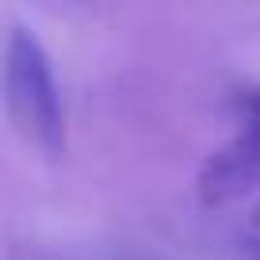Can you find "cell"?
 I'll return each mask as SVG.
<instances>
[{
	"label": "cell",
	"mask_w": 260,
	"mask_h": 260,
	"mask_svg": "<svg viewBox=\"0 0 260 260\" xmlns=\"http://www.w3.org/2000/svg\"><path fill=\"white\" fill-rule=\"evenodd\" d=\"M260 187V119L249 115L230 142H222L199 169L195 191L203 207H230Z\"/></svg>",
	"instance_id": "2"
},
{
	"label": "cell",
	"mask_w": 260,
	"mask_h": 260,
	"mask_svg": "<svg viewBox=\"0 0 260 260\" xmlns=\"http://www.w3.org/2000/svg\"><path fill=\"white\" fill-rule=\"evenodd\" d=\"M237 104H241L249 115H256V119H260V88H249V92H241V100H237Z\"/></svg>",
	"instance_id": "3"
},
{
	"label": "cell",
	"mask_w": 260,
	"mask_h": 260,
	"mask_svg": "<svg viewBox=\"0 0 260 260\" xmlns=\"http://www.w3.org/2000/svg\"><path fill=\"white\" fill-rule=\"evenodd\" d=\"M4 104L19 134L39 153L57 157L65 149V115L50 54L39 42V35L19 23L8 31V42H4Z\"/></svg>",
	"instance_id": "1"
},
{
	"label": "cell",
	"mask_w": 260,
	"mask_h": 260,
	"mask_svg": "<svg viewBox=\"0 0 260 260\" xmlns=\"http://www.w3.org/2000/svg\"><path fill=\"white\" fill-rule=\"evenodd\" d=\"M252 256H256V260H260V241H252Z\"/></svg>",
	"instance_id": "4"
},
{
	"label": "cell",
	"mask_w": 260,
	"mask_h": 260,
	"mask_svg": "<svg viewBox=\"0 0 260 260\" xmlns=\"http://www.w3.org/2000/svg\"><path fill=\"white\" fill-rule=\"evenodd\" d=\"M252 222H256V230H260V207H256V211H252Z\"/></svg>",
	"instance_id": "5"
}]
</instances>
